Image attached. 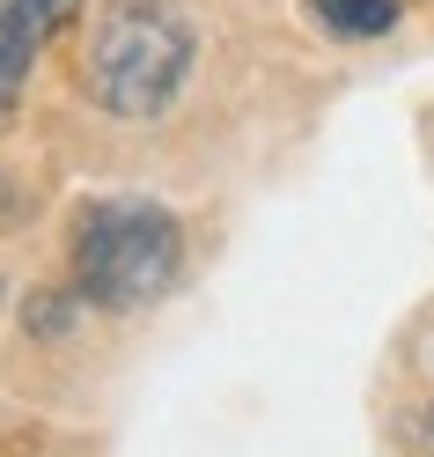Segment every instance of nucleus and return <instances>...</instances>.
<instances>
[{
	"label": "nucleus",
	"mask_w": 434,
	"mask_h": 457,
	"mask_svg": "<svg viewBox=\"0 0 434 457\" xmlns=\"http://www.w3.org/2000/svg\"><path fill=\"white\" fill-rule=\"evenodd\" d=\"M45 52V37L22 22L8 0H0V126L15 119V104H22V81H30V60Z\"/></svg>",
	"instance_id": "obj_3"
},
{
	"label": "nucleus",
	"mask_w": 434,
	"mask_h": 457,
	"mask_svg": "<svg viewBox=\"0 0 434 457\" xmlns=\"http://www.w3.org/2000/svg\"><path fill=\"white\" fill-rule=\"evenodd\" d=\"M8 8H15V15H22V22H30V30L52 45V37H60L67 22L81 15V0H8Z\"/></svg>",
	"instance_id": "obj_5"
},
{
	"label": "nucleus",
	"mask_w": 434,
	"mask_h": 457,
	"mask_svg": "<svg viewBox=\"0 0 434 457\" xmlns=\"http://www.w3.org/2000/svg\"><path fill=\"white\" fill-rule=\"evenodd\" d=\"M427 436H434V413H427Z\"/></svg>",
	"instance_id": "obj_8"
},
{
	"label": "nucleus",
	"mask_w": 434,
	"mask_h": 457,
	"mask_svg": "<svg viewBox=\"0 0 434 457\" xmlns=\"http://www.w3.org/2000/svg\"><path fill=\"white\" fill-rule=\"evenodd\" d=\"M184 228L155 199H96L74 228V288L96 310H148L177 288Z\"/></svg>",
	"instance_id": "obj_2"
},
{
	"label": "nucleus",
	"mask_w": 434,
	"mask_h": 457,
	"mask_svg": "<svg viewBox=\"0 0 434 457\" xmlns=\"http://www.w3.org/2000/svg\"><path fill=\"white\" fill-rule=\"evenodd\" d=\"M192 52H199V37L169 0H111L96 15L81 81L111 119H162L192 81Z\"/></svg>",
	"instance_id": "obj_1"
},
{
	"label": "nucleus",
	"mask_w": 434,
	"mask_h": 457,
	"mask_svg": "<svg viewBox=\"0 0 434 457\" xmlns=\"http://www.w3.org/2000/svg\"><path fill=\"white\" fill-rule=\"evenodd\" d=\"M30 332H67V295H30Z\"/></svg>",
	"instance_id": "obj_6"
},
{
	"label": "nucleus",
	"mask_w": 434,
	"mask_h": 457,
	"mask_svg": "<svg viewBox=\"0 0 434 457\" xmlns=\"http://www.w3.org/2000/svg\"><path fill=\"white\" fill-rule=\"evenodd\" d=\"M302 8L316 15V30H332V37H383V30H397V0H302Z\"/></svg>",
	"instance_id": "obj_4"
},
{
	"label": "nucleus",
	"mask_w": 434,
	"mask_h": 457,
	"mask_svg": "<svg viewBox=\"0 0 434 457\" xmlns=\"http://www.w3.org/2000/svg\"><path fill=\"white\" fill-rule=\"evenodd\" d=\"M22 214V192H15V178H0V221H15Z\"/></svg>",
	"instance_id": "obj_7"
}]
</instances>
